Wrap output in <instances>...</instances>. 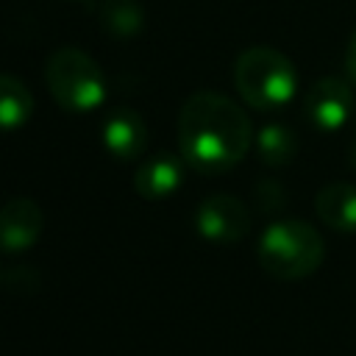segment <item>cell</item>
<instances>
[{"label": "cell", "instance_id": "obj_7", "mask_svg": "<svg viewBox=\"0 0 356 356\" xmlns=\"http://www.w3.org/2000/svg\"><path fill=\"white\" fill-rule=\"evenodd\" d=\"M100 139L106 153L117 161H136L147 150V122L134 108H111L103 117Z\"/></svg>", "mask_w": 356, "mask_h": 356}, {"label": "cell", "instance_id": "obj_1", "mask_svg": "<svg viewBox=\"0 0 356 356\" xmlns=\"http://www.w3.org/2000/svg\"><path fill=\"white\" fill-rule=\"evenodd\" d=\"M253 145L250 117L231 97L200 89L178 111V156L203 175L236 167Z\"/></svg>", "mask_w": 356, "mask_h": 356}, {"label": "cell", "instance_id": "obj_14", "mask_svg": "<svg viewBox=\"0 0 356 356\" xmlns=\"http://www.w3.org/2000/svg\"><path fill=\"white\" fill-rule=\"evenodd\" d=\"M253 197H256V206L261 211H278L286 203V192L278 181H259L253 186Z\"/></svg>", "mask_w": 356, "mask_h": 356}, {"label": "cell", "instance_id": "obj_5", "mask_svg": "<svg viewBox=\"0 0 356 356\" xmlns=\"http://www.w3.org/2000/svg\"><path fill=\"white\" fill-rule=\"evenodd\" d=\"M195 231L214 245H234L250 231V211L236 195H209L195 209Z\"/></svg>", "mask_w": 356, "mask_h": 356}, {"label": "cell", "instance_id": "obj_13", "mask_svg": "<svg viewBox=\"0 0 356 356\" xmlns=\"http://www.w3.org/2000/svg\"><path fill=\"white\" fill-rule=\"evenodd\" d=\"M97 19L106 33L117 39H128L142 31L145 25V11L139 0H103L97 8Z\"/></svg>", "mask_w": 356, "mask_h": 356}, {"label": "cell", "instance_id": "obj_17", "mask_svg": "<svg viewBox=\"0 0 356 356\" xmlns=\"http://www.w3.org/2000/svg\"><path fill=\"white\" fill-rule=\"evenodd\" d=\"M75 3H89V0H75Z\"/></svg>", "mask_w": 356, "mask_h": 356}, {"label": "cell", "instance_id": "obj_9", "mask_svg": "<svg viewBox=\"0 0 356 356\" xmlns=\"http://www.w3.org/2000/svg\"><path fill=\"white\" fill-rule=\"evenodd\" d=\"M184 164L186 161L170 150H159V153L142 159L134 172L136 195L145 200H164V197L175 195L184 184Z\"/></svg>", "mask_w": 356, "mask_h": 356}, {"label": "cell", "instance_id": "obj_3", "mask_svg": "<svg viewBox=\"0 0 356 356\" xmlns=\"http://www.w3.org/2000/svg\"><path fill=\"white\" fill-rule=\"evenodd\" d=\"M234 86L256 111H281L298 95V70L275 47L253 44L236 56Z\"/></svg>", "mask_w": 356, "mask_h": 356}, {"label": "cell", "instance_id": "obj_4", "mask_svg": "<svg viewBox=\"0 0 356 356\" xmlns=\"http://www.w3.org/2000/svg\"><path fill=\"white\" fill-rule=\"evenodd\" d=\"M44 83L61 111L89 114L106 100V75L81 47H56L44 64Z\"/></svg>", "mask_w": 356, "mask_h": 356}, {"label": "cell", "instance_id": "obj_11", "mask_svg": "<svg viewBox=\"0 0 356 356\" xmlns=\"http://www.w3.org/2000/svg\"><path fill=\"white\" fill-rule=\"evenodd\" d=\"M33 114V95L19 78L0 72V131H19Z\"/></svg>", "mask_w": 356, "mask_h": 356}, {"label": "cell", "instance_id": "obj_8", "mask_svg": "<svg viewBox=\"0 0 356 356\" xmlns=\"http://www.w3.org/2000/svg\"><path fill=\"white\" fill-rule=\"evenodd\" d=\"M44 214L31 197H11L0 206V250L22 253L42 236Z\"/></svg>", "mask_w": 356, "mask_h": 356}, {"label": "cell", "instance_id": "obj_6", "mask_svg": "<svg viewBox=\"0 0 356 356\" xmlns=\"http://www.w3.org/2000/svg\"><path fill=\"white\" fill-rule=\"evenodd\" d=\"M350 81L342 78H320L303 95V117L320 134H337L353 114V92Z\"/></svg>", "mask_w": 356, "mask_h": 356}, {"label": "cell", "instance_id": "obj_15", "mask_svg": "<svg viewBox=\"0 0 356 356\" xmlns=\"http://www.w3.org/2000/svg\"><path fill=\"white\" fill-rule=\"evenodd\" d=\"M345 72H348V81L356 86V28L348 39V50H345Z\"/></svg>", "mask_w": 356, "mask_h": 356}, {"label": "cell", "instance_id": "obj_16", "mask_svg": "<svg viewBox=\"0 0 356 356\" xmlns=\"http://www.w3.org/2000/svg\"><path fill=\"white\" fill-rule=\"evenodd\" d=\"M348 164L356 172V125H353V142H350V153H348Z\"/></svg>", "mask_w": 356, "mask_h": 356}, {"label": "cell", "instance_id": "obj_12", "mask_svg": "<svg viewBox=\"0 0 356 356\" xmlns=\"http://www.w3.org/2000/svg\"><path fill=\"white\" fill-rule=\"evenodd\" d=\"M256 150L267 167H286L298 153V136L289 125L267 122L256 134Z\"/></svg>", "mask_w": 356, "mask_h": 356}, {"label": "cell", "instance_id": "obj_10", "mask_svg": "<svg viewBox=\"0 0 356 356\" xmlns=\"http://www.w3.org/2000/svg\"><path fill=\"white\" fill-rule=\"evenodd\" d=\"M314 211L323 225L339 234H356V186L331 181L314 195Z\"/></svg>", "mask_w": 356, "mask_h": 356}, {"label": "cell", "instance_id": "obj_2", "mask_svg": "<svg viewBox=\"0 0 356 356\" xmlns=\"http://www.w3.org/2000/svg\"><path fill=\"white\" fill-rule=\"evenodd\" d=\"M259 267L278 281L309 278L325 259V242L312 222L275 220L270 222L256 245Z\"/></svg>", "mask_w": 356, "mask_h": 356}]
</instances>
